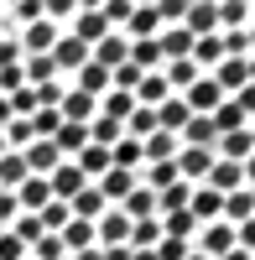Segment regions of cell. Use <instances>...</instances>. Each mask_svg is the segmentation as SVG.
<instances>
[{
    "label": "cell",
    "instance_id": "cell-31",
    "mask_svg": "<svg viewBox=\"0 0 255 260\" xmlns=\"http://www.w3.org/2000/svg\"><path fill=\"white\" fill-rule=\"evenodd\" d=\"M224 224H245V219H255V192L250 187H240V192H229L224 198V213H219Z\"/></svg>",
    "mask_w": 255,
    "mask_h": 260
},
{
    "label": "cell",
    "instance_id": "cell-32",
    "mask_svg": "<svg viewBox=\"0 0 255 260\" xmlns=\"http://www.w3.org/2000/svg\"><path fill=\"white\" fill-rule=\"evenodd\" d=\"M104 208H110V203H104V198H99V187H94V182H89V187H83V192H78V198L68 203V213H73V219H83V224H94V219H99V213H104Z\"/></svg>",
    "mask_w": 255,
    "mask_h": 260
},
{
    "label": "cell",
    "instance_id": "cell-24",
    "mask_svg": "<svg viewBox=\"0 0 255 260\" xmlns=\"http://www.w3.org/2000/svg\"><path fill=\"white\" fill-rule=\"evenodd\" d=\"M156 224H162V240H182V245H187V240L198 234V219H193L187 208H177V213H162Z\"/></svg>",
    "mask_w": 255,
    "mask_h": 260
},
{
    "label": "cell",
    "instance_id": "cell-15",
    "mask_svg": "<svg viewBox=\"0 0 255 260\" xmlns=\"http://www.w3.org/2000/svg\"><path fill=\"white\" fill-rule=\"evenodd\" d=\"M224 250H235V224H208L203 234H198V255H208V260H219Z\"/></svg>",
    "mask_w": 255,
    "mask_h": 260
},
{
    "label": "cell",
    "instance_id": "cell-11",
    "mask_svg": "<svg viewBox=\"0 0 255 260\" xmlns=\"http://www.w3.org/2000/svg\"><path fill=\"white\" fill-rule=\"evenodd\" d=\"M73 37L83 42V47H99V42L110 37V21H104V11H78V16H73Z\"/></svg>",
    "mask_w": 255,
    "mask_h": 260
},
{
    "label": "cell",
    "instance_id": "cell-16",
    "mask_svg": "<svg viewBox=\"0 0 255 260\" xmlns=\"http://www.w3.org/2000/svg\"><path fill=\"white\" fill-rule=\"evenodd\" d=\"M156 52H162V62H182V57H193V37L182 26H167V31H156Z\"/></svg>",
    "mask_w": 255,
    "mask_h": 260
},
{
    "label": "cell",
    "instance_id": "cell-17",
    "mask_svg": "<svg viewBox=\"0 0 255 260\" xmlns=\"http://www.w3.org/2000/svg\"><path fill=\"white\" fill-rule=\"evenodd\" d=\"M193 120V110L182 104V94H172V99H162L156 104V130H167V136H182V125Z\"/></svg>",
    "mask_w": 255,
    "mask_h": 260
},
{
    "label": "cell",
    "instance_id": "cell-1",
    "mask_svg": "<svg viewBox=\"0 0 255 260\" xmlns=\"http://www.w3.org/2000/svg\"><path fill=\"white\" fill-rule=\"evenodd\" d=\"M131 240V219H125L120 208H104L99 219H94V245L99 250H115V245H125Z\"/></svg>",
    "mask_w": 255,
    "mask_h": 260
},
{
    "label": "cell",
    "instance_id": "cell-6",
    "mask_svg": "<svg viewBox=\"0 0 255 260\" xmlns=\"http://www.w3.org/2000/svg\"><path fill=\"white\" fill-rule=\"evenodd\" d=\"M182 104H187V110H193V115H214L219 104H224V94H219V83H214V78L203 73V78L193 83V89L182 94Z\"/></svg>",
    "mask_w": 255,
    "mask_h": 260
},
{
    "label": "cell",
    "instance_id": "cell-13",
    "mask_svg": "<svg viewBox=\"0 0 255 260\" xmlns=\"http://www.w3.org/2000/svg\"><path fill=\"white\" fill-rule=\"evenodd\" d=\"M94 110H99V99L78 94V89H68V94H62V104H57L62 125H89V120H94Z\"/></svg>",
    "mask_w": 255,
    "mask_h": 260
},
{
    "label": "cell",
    "instance_id": "cell-9",
    "mask_svg": "<svg viewBox=\"0 0 255 260\" xmlns=\"http://www.w3.org/2000/svg\"><path fill=\"white\" fill-rule=\"evenodd\" d=\"M16 42H21V52H31V57H47V52H52V42H57V26H52V21H31V26L21 31Z\"/></svg>",
    "mask_w": 255,
    "mask_h": 260
},
{
    "label": "cell",
    "instance_id": "cell-58",
    "mask_svg": "<svg viewBox=\"0 0 255 260\" xmlns=\"http://www.w3.org/2000/svg\"><path fill=\"white\" fill-rule=\"evenodd\" d=\"M0 234H6V229H0Z\"/></svg>",
    "mask_w": 255,
    "mask_h": 260
},
{
    "label": "cell",
    "instance_id": "cell-18",
    "mask_svg": "<svg viewBox=\"0 0 255 260\" xmlns=\"http://www.w3.org/2000/svg\"><path fill=\"white\" fill-rule=\"evenodd\" d=\"M57 245H62V255H83V250H94V224L68 219V224L57 229Z\"/></svg>",
    "mask_w": 255,
    "mask_h": 260
},
{
    "label": "cell",
    "instance_id": "cell-52",
    "mask_svg": "<svg viewBox=\"0 0 255 260\" xmlns=\"http://www.w3.org/2000/svg\"><path fill=\"white\" fill-rule=\"evenodd\" d=\"M219 260H255V255H245V250H240V245H235V250H224V255H219Z\"/></svg>",
    "mask_w": 255,
    "mask_h": 260
},
{
    "label": "cell",
    "instance_id": "cell-47",
    "mask_svg": "<svg viewBox=\"0 0 255 260\" xmlns=\"http://www.w3.org/2000/svg\"><path fill=\"white\" fill-rule=\"evenodd\" d=\"M187 250H193V245H182V240H162L156 245V260H182Z\"/></svg>",
    "mask_w": 255,
    "mask_h": 260
},
{
    "label": "cell",
    "instance_id": "cell-23",
    "mask_svg": "<svg viewBox=\"0 0 255 260\" xmlns=\"http://www.w3.org/2000/svg\"><path fill=\"white\" fill-rule=\"evenodd\" d=\"M203 187H214L219 198H229V192H240V187H245V177H240V167H235V161H214V172L203 177Z\"/></svg>",
    "mask_w": 255,
    "mask_h": 260
},
{
    "label": "cell",
    "instance_id": "cell-43",
    "mask_svg": "<svg viewBox=\"0 0 255 260\" xmlns=\"http://www.w3.org/2000/svg\"><path fill=\"white\" fill-rule=\"evenodd\" d=\"M187 192H193L187 182H172L167 192H156V219H162V213H177V208H187Z\"/></svg>",
    "mask_w": 255,
    "mask_h": 260
},
{
    "label": "cell",
    "instance_id": "cell-8",
    "mask_svg": "<svg viewBox=\"0 0 255 260\" xmlns=\"http://www.w3.org/2000/svg\"><path fill=\"white\" fill-rule=\"evenodd\" d=\"M187 213H193L198 224H219V213H224V198L214 187H193L187 192Z\"/></svg>",
    "mask_w": 255,
    "mask_h": 260
},
{
    "label": "cell",
    "instance_id": "cell-21",
    "mask_svg": "<svg viewBox=\"0 0 255 260\" xmlns=\"http://www.w3.org/2000/svg\"><path fill=\"white\" fill-rule=\"evenodd\" d=\"M73 89L89 94V99H104V94H110V73H104L99 62H83V68L73 73Z\"/></svg>",
    "mask_w": 255,
    "mask_h": 260
},
{
    "label": "cell",
    "instance_id": "cell-26",
    "mask_svg": "<svg viewBox=\"0 0 255 260\" xmlns=\"http://www.w3.org/2000/svg\"><path fill=\"white\" fill-rule=\"evenodd\" d=\"M131 99L141 104V110H156L162 99H172V89H167V78H162V73H146V78L136 83V94H131Z\"/></svg>",
    "mask_w": 255,
    "mask_h": 260
},
{
    "label": "cell",
    "instance_id": "cell-56",
    "mask_svg": "<svg viewBox=\"0 0 255 260\" xmlns=\"http://www.w3.org/2000/svg\"><path fill=\"white\" fill-rule=\"evenodd\" d=\"M0 156H6V136H0Z\"/></svg>",
    "mask_w": 255,
    "mask_h": 260
},
{
    "label": "cell",
    "instance_id": "cell-48",
    "mask_svg": "<svg viewBox=\"0 0 255 260\" xmlns=\"http://www.w3.org/2000/svg\"><path fill=\"white\" fill-rule=\"evenodd\" d=\"M16 192H0V229H11V219H16Z\"/></svg>",
    "mask_w": 255,
    "mask_h": 260
},
{
    "label": "cell",
    "instance_id": "cell-35",
    "mask_svg": "<svg viewBox=\"0 0 255 260\" xmlns=\"http://www.w3.org/2000/svg\"><path fill=\"white\" fill-rule=\"evenodd\" d=\"M99 115H104V120H115V125H125V120L136 115V99H131V94H120V89H110V94L99 99Z\"/></svg>",
    "mask_w": 255,
    "mask_h": 260
},
{
    "label": "cell",
    "instance_id": "cell-45",
    "mask_svg": "<svg viewBox=\"0 0 255 260\" xmlns=\"http://www.w3.org/2000/svg\"><path fill=\"white\" fill-rule=\"evenodd\" d=\"M37 219H42V229H47V234H57L62 224H68V219H73V213H68V203H47V208H42V213H37Z\"/></svg>",
    "mask_w": 255,
    "mask_h": 260
},
{
    "label": "cell",
    "instance_id": "cell-33",
    "mask_svg": "<svg viewBox=\"0 0 255 260\" xmlns=\"http://www.w3.org/2000/svg\"><path fill=\"white\" fill-rule=\"evenodd\" d=\"M125 26H131V37H125V42H151V37L162 31L156 6H141V11H131V21H125Z\"/></svg>",
    "mask_w": 255,
    "mask_h": 260
},
{
    "label": "cell",
    "instance_id": "cell-39",
    "mask_svg": "<svg viewBox=\"0 0 255 260\" xmlns=\"http://www.w3.org/2000/svg\"><path fill=\"white\" fill-rule=\"evenodd\" d=\"M214 11H219V31H245V26H250V6H240V0L214 6Z\"/></svg>",
    "mask_w": 255,
    "mask_h": 260
},
{
    "label": "cell",
    "instance_id": "cell-50",
    "mask_svg": "<svg viewBox=\"0 0 255 260\" xmlns=\"http://www.w3.org/2000/svg\"><path fill=\"white\" fill-rule=\"evenodd\" d=\"M131 11H136V6H104V21H110V26H125Z\"/></svg>",
    "mask_w": 255,
    "mask_h": 260
},
{
    "label": "cell",
    "instance_id": "cell-54",
    "mask_svg": "<svg viewBox=\"0 0 255 260\" xmlns=\"http://www.w3.org/2000/svg\"><path fill=\"white\" fill-rule=\"evenodd\" d=\"M245 37H250V52H255V16H250V31H245Z\"/></svg>",
    "mask_w": 255,
    "mask_h": 260
},
{
    "label": "cell",
    "instance_id": "cell-36",
    "mask_svg": "<svg viewBox=\"0 0 255 260\" xmlns=\"http://www.w3.org/2000/svg\"><path fill=\"white\" fill-rule=\"evenodd\" d=\"M125 245H131V250H156V245H162V224H156V219H136Z\"/></svg>",
    "mask_w": 255,
    "mask_h": 260
},
{
    "label": "cell",
    "instance_id": "cell-42",
    "mask_svg": "<svg viewBox=\"0 0 255 260\" xmlns=\"http://www.w3.org/2000/svg\"><path fill=\"white\" fill-rule=\"evenodd\" d=\"M125 136H131V141H146V136H156V110H141V104H136V115L125 120Z\"/></svg>",
    "mask_w": 255,
    "mask_h": 260
},
{
    "label": "cell",
    "instance_id": "cell-25",
    "mask_svg": "<svg viewBox=\"0 0 255 260\" xmlns=\"http://www.w3.org/2000/svg\"><path fill=\"white\" fill-rule=\"evenodd\" d=\"M73 167L83 172V182H99L104 172H110V151H104V146H83L78 156H73Z\"/></svg>",
    "mask_w": 255,
    "mask_h": 260
},
{
    "label": "cell",
    "instance_id": "cell-38",
    "mask_svg": "<svg viewBox=\"0 0 255 260\" xmlns=\"http://www.w3.org/2000/svg\"><path fill=\"white\" fill-rule=\"evenodd\" d=\"M172 182H182L177 177V161H156V167H146V177H141V187H151V192H167Z\"/></svg>",
    "mask_w": 255,
    "mask_h": 260
},
{
    "label": "cell",
    "instance_id": "cell-37",
    "mask_svg": "<svg viewBox=\"0 0 255 260\" xmlns=\"http://www.w3.org/2000/svg\"><path fill=\"white\" fill-rule=\"evenodd\" d=\"M131 68H141V73H162V52H156V37H151V42H131Z\"/></svg>",
    "mask_w": 255,
    "mask_h": 260
},
{
    "label": "cell",
    "instance_id": "cell-40",
    "mask_svg": "<svg viewBox=\"0 0 255 260\" xmlns=\"http://www.w3.org/2000/svg\"><path fill=\"white\" fill-rule=\"evenodd\" d=\"M208 120H214V130H219V136H229V130H245V115H240V104H235V99H224Z\"/></svg>",
    "mask_w": 255,
    "mask_h": 260
},
{
    "label": "cell",
    "instance_id": "cell-22",
    "mask_svg": "<svg viewBox=\"0 0 255 260\" xmlns=\"http://www.w3.org/2000/svg\"><path fill=\"white\" fill-rule=\"evenodd\" d=\"M182 146H198V151H214V141H219V130H214V120L208 115H193L182 125V136H177Z\"/></svg>",
    "mask_w": 255,
    "mask_h": 260
},
{
    "label": "cell",
    "instance_id": "cell-49",
    "mask_svg": "<svg viewBox=\"0 0 255 260\" xmlns=\"http://www.w3.org/2000/svg\"><path fill=\"white\" fill-rule=\"evenodd\" d=\"M0 260H26V250H21L11 234H0Z\"/></svg>",
    "mask_w": 255,
    "mask_h": 260
},
{
    "label": "cell",
    "instance_id": "cell-12",
    "mask_svg": "<svg viewBox=\"0 0 255 260\" xmlns=\"http://www.w3.org/2000/svg\"><path fill=\"white\" fill-rule=\"evenodd\" d=\"M21 161H26L31 177H52V167H57L62 156H57V146H52V141H31L26 151H21Z\"/></svg>",
    "mask_w": 255,
    "mask_h": 260
},
{
    "label": "cell",
    "instance_id": "cell-19",
    "mask_svg": "<svg viewBox=\"0 0 255 260\" xmlns=\"http://www.w3.org/2000/svg\"><path fill=\"white\" fill-rule=\"evenodd\" d=\"M250 151H255L250 125H245V130H229V136H219V141H214V156H219V161H235V167L250 156Z\"/></svg>",
    "mask_w": 255,
    "mask_h": 260
},
{
    "label": "cell",
    "instance_id": "cell-44",
    "mask_svg": "<svg viewBox=\"0 0 255 260\" xmlns=\"http://www.w3.org/2000/svg\"><path fill=\"white\" fill-rule=\"evenodd\" d=\"M6 68H21V42H16V31H0V73Z\"/></svg>",
    "mask_w": 255,
    "mask_h": 260
},
{
    "label": "cell",
    "instance_id": "cell-5",
    "mask_svg": "<svg viewBox=\"0 0 255 260\" xmlns=\"http://www.w3.org/2000/svg\"><path fill=\"white\" fill-rule=\"evenodd\" d=\"M94 187H99V198H104V203H115V208H120V203L136 192V172H120V167H110V172H104V177H99Z\"/></svg>",
    "mask_w": 255,
    "mask_h": 260
},
{
    "label": "cell",
    "instance_id": "cell-55",
    "mask_svg": "<svg viewBox=\"0 0 255 260\" xmlns=\"http://www.w3.org/2000/svg\"><path fill=\"white\" fill-rule=\"evenodd\" d=\"M182 260H208V255H198V250H187V255H182Z\"/></svg>",
    "mask_w": 255,
    "mask_h": 260
},
{
    "label": "cell",
    "instance_id": "cell-57",
    "mask_svg": "<svg viewBox=\"0 0 255 260\" xmlns=\"http://www.w3.org/2000/svg\"><path fill=\"white\" fill-rule=\"evenodd\" d=\"M250 141H255V125H250Z\"/></svg>",
    "mask_w": 255,
    "mask_h": 260
},
{
    "label": "cell",
    "instance_id": "cell-3",
    "mask_svg": "<svg viewBox=\"0 0 255 260\" xmlns=\"http://www.w3.org/2000/svg\"><path fill=\"white\" fill-rule=\"evenodd\" d=\"M214 161H219L214 151H198V146H182V151H177V177H182V182H203L208 172H214Z\"/></svg>",
    "mask_w": 255,
    "mask_h": 260
},
{
    "label": "cell",
    "instance_id": "cell-20",
    "mask_svg": "<svg viewBox=\"0 0 255 260\" xmlns=\"http://www.w3.org/2000/svg\"><path fill=\"white\" fill-rule=\"evenodd\" d=\"M177 151H182V141H177V136H167V130H156V136H146V141H141L146 167H156V161H177Z\"/></svg>",
    "mask_w": 255,
    "mask_h": 260
},
{
    "label": "cell",
    "instance_id": "cell-14",
    "mask_svg": "<svg viewBox=\"0 0 255 260\" xmlns=\"http://www.w3.org/2000/svg\"><path fill=\"white\" fill-rule=\"evenodd\" d=\"M47 203H52V187H47V177H26V182L16 187V208H21V213H42Z\"/></svg>",
    "mask_w": 255,
    "mask_h": 260
},
{
    "label": "cell",
    "instance_id": "cell-10",
    "mask_svg": "<svg viewBox=\"0 0 255 260\" xmlns=\"http://www.w3.org/2000/svg\"><path fill=\"white\" fill-rule=\"evenodd\" d=\"M83 62H89V47H83L78 37H57V42H52V68H57V73H62V68L78 73Z\"/></svg>",
    "mask_w": 255,
    "mask_h": 260
},
{
    "label": "cell",
    "instance_id": "cell-30",
    "mask_svg": "<svg viewBox=\"0 0 255 260\" xmlns=\"http://www.w3.org/2000/svg\"><path fill=\"white\" fill-rule=\"evenodd\" d=\"M6 234H11V240H16L21 250H31V245H37V240H42V234H47V229H42V219H37V213H16Z\"/></svg>",
    "mask_w": 255,
    "mask_h": 260
},
{
    "label": "cell",
    "instance_id": "cell-46",
    "mask_svg": "<svg viewBox=\"0 0 255 260\" xmlns=\"http://www.w3.org/2000/svg\"><path fill=\"white\" fill-rule=\"evenodd\" d=\"M31 255H37V260H62V245H57V234H42V240L31 245Z\"/></svg>",
    "mask_w": 255,
    "mask_h": 260
},
{
    "label": "cell",
    "instance_id": "cell-7",
    "mask_svg": "<svg viewBox=\"0 0 255 260\" xmlns=\"http://www.w3.org/2000/svg\"><path fill=\"white\" fill-rule=\"evenodd\" d=\"M208 78L219 83V94H224V99H235V94L245 89V83H250V73H245V57H224V62H219V68L208 73Z\"/></svg>",
    "mask_w": 255,
    "mask_h": 260
},
{
    "label": "cell",
    "instance_id": "cell-4",
    "mask_svg": "<svg viewBox=\"0 0 255 260\" xmlns=\"http://www.w3.org/2000/svg\"><path fill=\"white\" fill-rule=\"evenodd\" d=\"M89 62H99L104 73H115L120 62H131V42H125L120 31H110V37L99 42V47H89Z\"/></svg>",
    "mask_w": 255,
    "mask_h": 260
},
{
    "label": "cell",
    "instance_id": "cell-51",
    "mask_svg": "<svg viewBox=\"0 0 255 260\" xmlns=\"http://www.w3.org/2000/svg\"><path fill=\"white\" fill-rule=\"evenodd\" d=\"M240 177H245V187H250V192H255V151H250V156H245V161H240Z\"/></svg>",
    "mask_w": 255,
    "mask_h": 260
},
{
    "label": "cell",
    "instance_id": "cell-53",
    "mask_svg": "<svg viewBox=\"0 0 255 260\" xmlns=\"http://www.w3.org/2000/svg\"><path fill=\"white\" fill-rule=\"evenodd\" d=\"M245 73H250V83H255V52H250V57H245Z\"/></svg>",
    "mask_w": 255,
    "mask_h": 260
},
{
    "label": "cell",
    "instance_id": "cell-34",
    "mask_svg": "<svg viewBox=\"0 0 255 260\" xmlns=\"http://www.w3.org/2000/svg\"><path fill=\"white\" fill-rule=\"evenodd\" d=\"M110 167H120V172H136V167H146V156H141V141L120 136V141L110 146Z\"/></svg>",
    "mask_w": 255,
    "mask_h": 260
},
{
    "label": "cell",
    "instance_id": "cell-41",
    "mask_svg": "<svg viewBox=\"0 0 255 260\" xmlns=\"http://www.w3.org/2000/svg\"><path fill=\"white\" fill-rule=\"evenodd\" d=\"M120 136H125V125L104 120V115H99V120H89V146H104V151H110V146H115Z\"/></svg>",
    "mask_w": 255,
    "mask_h": 260
},
{
    "label": "cell",
    "instance_id": "cell-2",
    "mask_svg": "<svg viewBox=\"0 0 255 260\" xmlns=\"http://www.w3.org/2000/svg\"><path fill=\"white\" fill-rule=\"evenodd\" d=\"M47 187H52V203H73L89 182H83V172H78L73 161H57V167H52V177H47Z\"/></svg>",
    "mask_w": 255,
    "mask_h": 260
},
{
    "label": "cell",
    "instance_id": "cell-28",
    "mask_svg": "<svg viewBox=\"0 0 255 260\" xmlns=\"http://www.w3.org/2000/svg\"><path fill=\"white\" fill-rule=\"evenodd\" d=\"M52 146H57V156H78V151L89 146V125H57Z\"/></svg>",
    "mask_w": 255,
    "mask_h": 260
},
{
    "label": "cell",
    "instance_id": "cell-29",
    "mask_svg": "<svg viewBox=\"0 0 255 260\" xmlns=\"http://www.w3.org/2000/svg\"><path fill=\"white\" fill-rule=\"evenodd\" d=\"M120 213H125V219H131V224H136V219H156V192L136 182V192H131V198L120 203Z\"/></svg>",
    "mask_w": 255,
    "mask_h": 260
},
{
    "label": "cell",
    "instance_id": "cell-27",
    "mask_svg": "<svg viewBox=\"0 0 255 260\" xmlns=\"http://www.w3.org/2000/svg\"><path fill=\"white\" fill-rule=\"evenodd\" d=\"M162 78H167V89H172V94H187L203 73L193 68V57H182V62H167V68H162Z\"/></svg>",
    "mask_w": 255,
    "mask_h": 260
}]
</instances>
